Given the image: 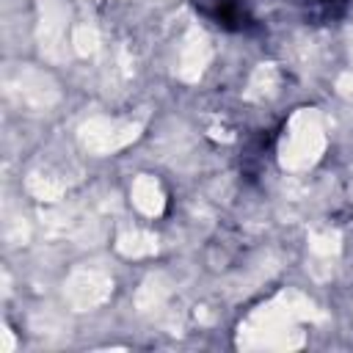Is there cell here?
<instances>
[{"label":"cell","instance_id":"obj_1","mask_svg":"<svg viewBox=\"0 0 353 353\" xmlns=\"http://www.w3.org/2000/svg\"><path fill=\"white\" fill-rule=\"evenodd\" d=\"M201 8L223 28H243L248 22V11L243 0H210V6L201 3Z\"/></svg>","mask_w":353,"mask_h":353}]
</instances>
